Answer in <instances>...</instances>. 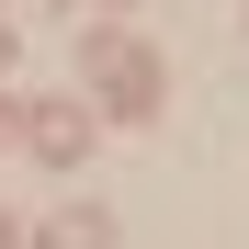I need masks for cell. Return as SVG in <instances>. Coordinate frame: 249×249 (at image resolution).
I'll use <instances>...</instances> for the list:
<instances>
[{"mask_svg":"<svg viewBox=\"0 0 249 249\" xmlns=\"http://www.w3.org/2000/svg\"><path fill=\"white\" fill-rule=\"evenodd\" d=\"M91 91H102V102H124V113H147V102H159L147 46H91Z\"/></svg>","mask_w":249,"mask_h":249,"instance_id":"1","label":"cell"},{"mask_svg":"<svg viewBox=\"0 0 249 249\" xmlns=\"http://www.w3.org/2000/svg\"><path fill=\"white\" fill-rule=\"evenodd\" d=\"M0 249H12V238H0Z\"/></svg>","mask_w":249,"mask_h":249,"instance_id":"4","label":"cell"},{"mask_svg":"<svg viewBox=\"0 0 249 249\" xmlns=\"http://www.w3.org/2000/svg\"><path fill=\"white\" fill-rule=\"evenodd\" d=\"M34 159H57V170H68V159H91V124H79L68 102H46V113H34Z\"/></svg>","mask_w":249,"mask_h":249,"instance_id":"2","label":"cell"},{"mask_svg":"<svg viewBox=\"0 0 249 249\" xmlns=\"http://www.w3.org/2000/svg\"><path fill=\"white\" fill-rule=\"evenodd\" d=\"M46 249H102V215H57V227H46Z\"/></svg>","mask_w":249,"mask_h":249,"instance_id":"3","label":"cell"}]
</instances>
